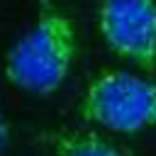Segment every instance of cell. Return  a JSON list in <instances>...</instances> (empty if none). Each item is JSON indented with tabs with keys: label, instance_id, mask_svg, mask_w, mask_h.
<instances>
[{
	"label": "cell",
	"instance_id": "4",
	"mask_svg": "<svg viewBox=\"0 0 156 156\" xmlns=\"http://www.w3.org/2000/svg\"><path fill=\"white\" fill-rule=\"evenodd\" d=\"M51 156H134L127 146L95 129L54 127L37 134Z\"/></svg>",
	"mask_w": 156,
	"mask_h": 156
},
{
	"label": "cell",
	"instance_id": "1",
	"mask_svg": "<svg viewBox=\"0 0 156 156\" xmlns=\"http://www.w3.org/2000/svg\"><path fill=\"white\" fill-rule=\"evenodd\" d=\"M78 54V34L73 20L44 2L37 22L7 49L5 78L27 93L49 95L61 88Z\"/></svg>",
	"mask_w": 156,
	"mask_h": 156
},
{
	"label": "cell",
	"instance_id": "3",
	"mask_svg": "<svg viewBox=\"0 0 156 156\" xmlns=\"http://www.w3.org/2000/svg\"><path fill=\"white\" fill-rule=\"evenodd\" d=\"M98 32L119 58L156 68V0H100Z\"/></svg>",
	"mask_w": 156,
	"mask_h": 156
},
{
	"label": "cell",
	"instance_id": "2",
	"mask_svg": "<svg viewBox=\"0 0 156 156\" xmlns=\"http://www.w3.org/2000/svg\"><path fill=\"white\" fill-rule=\"evenodd\" d=\"M80 115L110 132H144L156 124V80L122 68H102L85 85Z\"/></svg>",
	"mask_w": 156,
	"mask_h": 156
},
{
	"label": "cell",
	"instance_id": "5",
	"mask_svg": "<svg viewBox=\"0 0 156 156\" xmlns=\"http://www.w3.org/2000/svg\"><path fill=\"white\" fill-rule=\"evenodd\" d=\"M7 141H10V127H7V119H5L2 112H0V154L5 151Z\"/></svg>",
	"mask_w": 156,
	"mask_h": 156
}]
</instances>
